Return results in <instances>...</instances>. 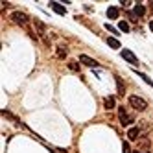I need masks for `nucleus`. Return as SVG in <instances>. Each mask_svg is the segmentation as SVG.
<instances>
[{
    "label": "nucleus",
    "mask_w": 153,
    "mask_h": 153,
    "mask_svg": "<svg viewBox=\"0 0 153 153\" xmlns=\"http://www.w3.org/2000/svg\"><path fill=\"white\" fill-rule=\"evenodd\" d=\"M2 116L9 118V120H11V122H17V124H20V122H19V118H17L15 114H11V113H9V111H2Z\"/></svg>",
    "instance_id": "nucleus-14"
},
{
    "label": "nucleus",
    "mask_w": 153,
    "mask_h": 153,
    "mask_svg": "<svg viewBox=\"0 0 153 153\" xmlns=\"http://www.w3.org/2000/svg\"><path fill=\"white\" fill-rule=\"evenodd\" d=\"M105 30H109V31H111L113 35H118V30H116V28H113L111 24H105Z\"/></svg>",
    "instance_id": "nucleus-19"
},
{
    "label": "nucleus",
    "mask_w": 153,
    "mask_h": 153,
    "mask_svg": "<svg viewBox=\"0 0 153 153\" xmlns=\"http://www.w3.org/2000/svg\"><path fill=\"white\" fill-rule=\"evenodd\" d=\"M149 11H151V15H153V0L149 2Z\"/></svg>",
    "instance_id": "nucleus-22"
},
{
    "label": "nucleus",
    "mask_w": 153,
    "mask_h": 153,
    "mask_svg": "<svg viewBox=\"0 0 153 153\" xmlns=\"http://www.w3.org/2000/svg\"><path fill=\"white\" fill-rule=\"evenodd\" d=\"M129 105L135 109V111H146L148 109V102L144 100V98H140V96H137V94H131L129 96Z\"/></svg>",
    "instance_id": "nucleus-1"
},
{
    "label": "nucleus",
    "mask_w": 153,
    "mask_h": 153,
    "mask_svg": "<svg viewBox=\"0 0 153 153\" xmlns=\"http://www.w3.org/2000/svg\"><path fill=\"white\" fill-rule=\"evenodd\" d=\"M68 68L74 70V72H79V65L76 63V61H70V63H68Z\"/></svg>",
    "instance_id": "nucleus-18"
},
{
    "label": "nucleus",
    "mask_w": 153,
    "mask_h": 153,
    "mask_svg": "<svg viewBox=\"0 0 153 153\" xmlns=\"http://www.w3.org/2000/svg\"><path fill=\"white\" fill-rule=\"evenodd\" d=\"M107 45L111 46V48H114V50H118L120 46H122V45H120V41H118L116 37H107Z\"/></svg>",
    "instance_id": "nucleus-13"
},
{
    "label": "nucleus",
    "mask_w": 153,
    "mask_h": 153,
    "mask_svg": "<svg viewBox=\"0 0 153 153\" xmlns=\"http://www.w3.org/2000/svg\"><path fill=\"white\" fill-rule=\"evenodd\" d=\"M133 15H135V17H144V15H146V7L142 6V4H137V6L133 7Z\"/></svg>",
    "instance_id": "nucleus-12"
},
{
    "label": "nucleus",
    "mask_w": 153,
    "mask_h": 153,
    "mask_svg": "<svg viewBox=\"0 0 153 153\" xmlns=\"http://www.w3.org/2000/svg\"><path fill=\"white\" fill-rule=\"evenodd\" d=\"M137 74H138V76H140V78H142V79H144V81H146L148 85H153V81H151V78H148V74H144V72H137Z\"/></svg>",
    "instance_id": "nucleus-17"
},
{
    "label": "nucleus",
    "mask_w": 153,
    "mask_h": 153,
    "mask_svg": "<svg viewBox=\"0 0 153 153\" xmlns=\"http://www.w3.org/2000/svg\"><path fill=\"white\" fill-rule=\"evenodd\" d=\"M114 79H116V87H118V96H124L126 94V85H124L122 78H120V76H114Z\"/></svg>",
    "instance_id": "nucleus-11"
},
{
    "label": "nucleus",
    "mask_w": 153,
    "mask_h": 153,
    "mask_svg": "<svg viewBox=\"0 0 153 153\" xmlns=\"http://www.w3.org/2000/svg\"><path fill=\"white\" fill-rule=\"evenodd\" d=\"M140 146H142V148H149V140H148V138H142V140H140Z\"/></svg>",
    "instance_id": "nucleus-20"
},
{
    "label": "nucleus",
    "mask_w": 153,
    "mask_h": 153,
    "mask_svg": "<svg viewBox=\"0 0 153 153\" xmlns=\"http://www.w3.org/2000/svg\"><path fill=\"white\" fill-rule=\"evenodd\" d=\"M118 28L122 30L124 33H127V31H129V24L126 22V20H120V22H118Z\"/></svg>",
    "instance_id": "nucleus-16"
},
{
    "label": "nucleus",
    "mask_w": 153,
    "mask_h": 153,
    "mask_svg": "<svg viewBox=\"0 0 153 153\" xmlns=\"http://www.w3.org/2000/svg\"><path fill=\"white\" fill-rule=\"evenodd\" d=\"M149 30L153 31V20H149Z\"/></svg>",
    "instance_id": "nucleus-23"
},
{
    "label": "nucleus",
    "mask_w": 153,
    "mask_h": 153,
    "mask_svg": "<svg viewBox=\"0 0 153 153\" xmlns=\"http://www.w3.org/2000/svg\"><path fill=\"white\" fill-rule=\"evenodd\" d=\"M122 148H124V153H131V148H129V142H124V144H122Z\"/></svg>",
    "instance_id": "nucleus-21"
},
{
    "label": "nucleus",
    "mask_w": 153,
    "mask_h": 153,
    "mask_svg": "<svg viewBox=\"0 0 153 153\" xmlns=\"http://www.w3.org/2000/svg\"><path fill=\"white\" fill-rule=\"evenodd\" d=\"M57 57H59V59H65V57H67V48H65V46H57Z\"/></svg>",
    "instance_id": "nucleus-15"
},
{
    "label": "nucleus",
    "mask_w": 153,
    "mask_h": 153,
    "mask_svg": "<svg viewBox=\"0 0 153 153\" xmlns=\"http://www.w3.org/2000/svg\"><path fill=\"white\" fill-rule=\"evenodd\" d=\"M11 20H13L15 24H19V26H28L30 15H26L24 11H13L11 13Z\"/></svg>",
    "instance_id": "nucleus-2"
},
{
    "label": "nucleus",
    "mask_w": 153,
    "mask_h": 153,
    "mask_svg": "<svg viewBox=\"0 0 153 153\" xmlns=\"http://www.w3.org/2000/svg\"><path fill=\"white\" fill-rule=\"evenodd\" d=\"M118 118H120V124L122 126H131L135 122V118L131 116V114H127V111H126V107H118Z\"/></svg>",
    "instance_id": "nucleus-3"
},
{
    "label": "nucleus",
    "mask_w": 153,
    "mask_h": 153,
    "mask_svg": "<svg viewBox=\"0 0 153 153\" xmlns=\"http://www.w3.org/2000/svg\"><path fill=\"white\" fill-rule=\"evenodd\" d=\"M127 138H129V140H138V138H140V129H138V127H131V129L127 131Z\"/></svg>",
    "instance_id": "nucleus-10"
},
{
    "label": "nucleus",
    "mask_w": 153,
    "mask_h": 153,
    "mask_svg": "<svg viewBox=\"0 0 153 153\" xmlns=\"http://www.w3.org/2000/svg\"><path fill=\"white\" fill-rule=\"evenodd\" d=\"M33 26H35V30H37V33L45 39V35H46V24L42 22V20H39V19H33Z\"/></svg>",
    "instance_id": "nucleus-5"
},
{
    "label": "nucleus",
    "mask_w": 153,
    "mask_h": 153,
    "mask_svg": "<svg viewBox=\"0 0 153 153\" xmlns=\"http://www.w3.org/2000/svg\"><path fill=\"white\" fill-rule=\"evenodd\" d=\"M122 59H126L127 63H131V65H138V59H137V56L131 50H127V48H124L122 50Z\"/></svg>",
    "instance_id": "nucleus-4"
},
{
    "label": "nucleus",
    "mask_w": 153,
    "mask_h": 153,
    "mask_svg": "<svg viewBox=\"0 0 153 153\" xmlns=\"http://www.w3.org/2000/svg\"><path fill=\"white\" fill-rule=\"evenodd\" d=\"M79 63H83L85 67H91V68H96L98 67V61H94L89 56H85V53H81V56H79Z\"/></svg>",
    "instance_id": "nucleus-6"
},
{
    "label": "nucleus",
    "mask_w": 153,
    "mask_h": 153,
    "mask_svg": "<svg viewBox=\"0 0 153 153\" xmlns=\"http://www.w3.org/2000/svg\"><path fill=\"white\" fill-rule=\"evenodd\" d=\"M103 107L107 109V111L114 109V107H116V100H114V96H107L105 100H103Z\"/></svg>",
    "instance_id": "nucleus-7"
},
{
    "label": "nucleus",
    "mask_w": 153,
    "mask_h": 153,
    "mask_svg": "<svg viewBox=\"0 0 153 153\" xmlns=\"http://www.w3.org/2000/svg\"><path fill=\"white\" fill-rule=\"evenodd\" d=\"M133 153H149V151H138V149H137V151H133Z\"/></svg>",
    "instance_id": "nucleus-24"
},
{
    "label": "nucleus",
    "mask_w": 153,
    "mask_h": 153,
    "mask_svg": "<svg viewBox=\"0 0 153 153\" xmlns=\"http://www.w3.org/2000/svg\"><path fill=\"white\" fill-rule=\"evenodd\" d=\"M50 7H52L57 15H67V9H65V6H61V4H57V2H50Z\"/></svg>",
    "instance_id": "nucleus-9"
},
{
    "label": "nucleus",
    "mask_w": 153,
    "mask_h": 153,
    "mask_svg": "<svg viewBox=\"0 0 153 153\" xmlns=\"http://www.w3.org/2000/svg\"><path fill=\"white\" fill-rule=\"evenodd\" d=\"M118 15H120V7H116V6L107 7V19H118Z\"/></svg>",
    "instance_id": "nucleus-8"
}]
</instances>
